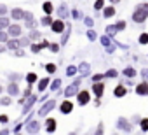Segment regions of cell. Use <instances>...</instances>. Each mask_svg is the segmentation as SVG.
Instances as JSON below:
<instances>
[{
	"label": "cell",
	"mask_w": 148,
	"mask_h": 135,
	"mask_svg": "<svg viewBox=\"0 0 148 135\" xmlns=\"http://www.w3.org/2000/svg\"><path fill=\"white\" fill-rule=\"evenodd\" d=\"M146 18H148V4H139L132 14V19L136 23H143Z\"/></svg>",
	"instance_id": "1"
},
{
	"label": "cell",
	"mask_w": 148,
	"mask_h": 135,
	"mask_svg": "<svg viewBox=\"0 0 148 135\" xmlns=\"http://www.w3.org/2000/svg\"><path fill=\"white\" fill-rule=\"evenodd\" d=\"M71 109H73V104L71 102H63L61 104V112L68 114V112H71Z\"/></svg>",
	"instance_id": "2"
},
{
	"label": "cell",
	"mask_w": 148,
	"mask_h": 135,
	"mask_svg": "<svg viewBox=\"0 0 148 135\" xmlns=\"http://www.w3.org/2000/svg\"><path fill=\"white\" fill-rule=\"evenodd\" d=\"M79 102H80L82 105L87 104V102H89V93H87V91H80V93H79Z\"/></svg>",
	"instance_id": "3"
},
{
	"label": "cell",
	"mask_w": 148,
	"mask_h": 135,
	"mask_svg": "<svg viewBox=\"0 0 148 135\" xmlns=\"http://www.w3.org/2000/svg\"><path fill=\"white\" fill-rule=\"evenodd\" d=\"M136 91H138L139 95H146V93H148V84H146V83H143V84H139V86L136 88Z\"/></svg>",
	"instance_id": "4"
},
{
	"label": "cell",
	"mask_w": 148,
	"mask_h": 135,
	"mask_svg": "<svg viewBox=\"0 0 148 135\" xmlns=\"http://www.w3.org/2000/svg\"><path fill=\"white\" fill-rule=\"evenodd\" d=\"M63 28H64L63 21H54V23H52V30H54V32H63Z\"/></svg>",
	"instance_id": "5"
},
{
	"label": "cell",
	"mask_w": 148,
	"mask_h": 135,
	"mask_svg": "<svg viewBox=\"0 0 148 135\" xmlns=\"http://www.w3.org/2000/svg\"><path fill=\"white\" fill-rule=\"evenodd\" d=\"M92 90H94V93H96L98 97H101V95H103V84H101V83H96V84L92 86Z\"/></svg>",
	"instance_id": "6"
},
{
	"label": "cell",
	"mask_w": 148,
	"mask_h": 135,
	"mask_svg": "<svg viewBox=\"0 0 148 135\" xmlns=\"http://www.w3.org/2000/svg\"><path fill=\"white\" fill-rule=\"evenodd\" d=\"M54 105H56V102H49L47 105H44V107L40 109V114H47V112H49V111H51Z\"/></svg>",
	"instance_id": "7"
},
{
	"label": "cell",
	"mask_w": 148,
	"mask_h": 135,
	"mask_svg": "<svg viewBox=\"0 0 148 135\" xmlns=\"http://www.w3.org/2000/svg\"><path fill=\"white\" fill-rule=\"evenodd\" d=\"M125 95V88L124 86H117L115 88V97H124Z\"/></svg>",
	"instance_id": "8"
},
{
	"label": "cell",
	"mask_w": 148,
	"mask_h": 135,
	"mask_svg": "<svg viewBox=\"0 0 148 135\" xmlns=\"http://www.w3.org/2000/svg\"><path fill=\"white\" fill-rule=\"evenodd\" d=\"M12 16H14L16 19H19V18H25V13H23L21 9H14V11H12Z\"/></svg>",
	"instance_id": "9"
},
{
	"label": "cell",
	"mask_w": 148,
	"mask_h": 135,
	"mask_svg": "<svg viewBox=\"0 0 148 135\" xmlns=\"http://www.w3.org/2000/svg\"><path fill=\"white\" fill-rule=\"evenodd\" d=\"M9 32H11V35H19V32H21V28H19L18 25H12Z\"/></svg>",
	"instance_id": "10"
},
{
	"label": "cell",
	"mask_w": 148,
	"mask_h": 135,
	"mask_svg": "<svg viewBox=\"0 0 148 135\" xmlns=\"http://www.w3.org/2000/svg\"><path fill=\"white\" fill-rule=\"evenodd\" d=\"M54 128H56V121L54 119H49L47 121V132H52Z\"/></svg>",
	"instance_id": "11"
},
{
	"label": "cell",
	"mask_w": 148,
	"mask_h": 135,
	"mask_svg": "<svg viewBox=\"0 0 148 135\" xmlns=\"http://www.w3.org/2000/svg\"><path fill=\"white\" fill-rule=\"evenodd\" d=\"M77 91V83L75 84H73V86H70L68 90H66V97H70V95H73V93H75Z\"/></svg>",
	"instance_id": "12"
},
{
	"label": "cell",
	"mask_w": 148,
	"mask_h": 135,
	"mask_svg": "<svg viewBox=\"0 0 148 135\" xmlns=\"http://www.w3.org/2000/svg\"><path fill=\"white\" fill-rule=\"evenodd\" d=\"M113 14H115V9H113V7H106V9H105V16H106V18H110V16H113Z\"/></svg>",
	"instance_id": "13"
},
{
	"label": "cell",
	"mask_w": 148,
	"mask_h": 135,
	"mask_svg": "<svg viewBox=\"0 0 148 135\" xmlns=\"http://www.w3.org/2000/svg\"><path fill=\"white\" fill-rule=\"evenodd\" d=\"M47 83H49V79H42L40 83H38V90L42 91V90H45V86H47Z\"/></svg>",
	"instance_id": "14"
},
{
	"label": "cell",
	"mask_w": 148,
	"mask_h": 135,
	"mask_svg": "<svg viewBox=\"0 0 148 135\" xmlns=\"http://www.w3.org/2000/svg\"><path fill=\"white\" fill-rule=\"evenodd\" d=\"M44 11H45L47 14H51V13H52V6H51L49 2H45V4H44Z\"/></svg>",
	"instance_id": "15"
},
{
	"label": "cell",
	"mask_w": 148,
	"mask_h": 135,
	"mask_svg": "<svg viewBox=\"0 0 148 135\" xmlns=\"http://www.w3.org/2000/svg\"><path fill=\"white\" fill-rule=\"evenodd\" d=\"M9 93H11V95H16V93H18V86H16V84H11V86H9Z\"/></svg>",
	"instance_id": "16"
},
{
	"label": "cell",
	"mask_w": 148,
	"mask_h": 135,
	"mask_svg": "<svg viewBox=\"0 0 148 135\" xmlns=\"http://www.w3.org/2000/svg\"><path fill=\"white\" fill-rule=\"evenodd\" d=\"M139 42H141V44H146V42H148V33H143V35L139 37Z\"/></svg>",
	"instance_id": "17"
},
{
	"label": "cell",
	"mask_w": 148,
	"mask_h": 135,
	"mask_svg": "<svg viewBox=\"0 0 148 135\" xmlns=\"http://www.w3.org/2000/svg\"><path fill=\"white\" fill-rule=\"evenodd\" d=\"M9 25V21L5 19V18H2V19H0V28H4V26H7Z\"/></svg>",
	"instance_id": "18"
},
{
	"label": "cell",
	"mask_w": 148,
	"mask_h": 135,
	"mask_svg": "<svg viewBox=\"0 0 148 135\" xmlns=\"http://www.w3.org/2000/svg\"><path fill=\"white\" fill-rule=\"evenodd\" d=\"M141 128H143V130H148V119H143V121H141Z\"/></svg>",
	"instance_id": "19"
},
{
	"label": "cell",
	"mask_w": 148,
	"mask_h": 135,
	"mask_svg": "<svg viewBox=\"0 0 148 135\" xmlns=\"http://www.w3.org/2000/svg\"><path fill=\"white\" fill-rule=\"evenodd\" d=\"M47 70H49V72H54V70H56V65H54V63H49V65H47Z\"/></svg>",
	"instance_id": "20"
},
{
	"label": "cell",
	"mask_w": 148,
	"mask_h": 135,
	"mask_svg": "<svg viewBox=\"0 0 148 135\" xmlns=\"http://www.w3.org/2000/svg\"><path fill=\"white\" fill-rule=\"evenodd\" d=\"M35 79H37V76H35V74H28V83H33Z\"/></svg>",
	"instance_id": "21"
},
{
	"label": "cell",
	"mask_w": 148,
	"mask_h": 135,
	"mask_svg": "<svg viewBox=\"0 0 148 135\" xmlns=\"http://www.w3.org/2000/svg\"><path fill=\"white\" fill-rule=\"evenodd\" d=\"M94 7H96V9H101V7H103V0H98V2L94 4Z\"/></svg>",
	"instance_id": "22"
},
{
	"label": "cell",
	"mask_w": 148,
	"mask_h": 135,
	"mask_svg": "<svg viewBox=\"0 0 148 135\" xmlns=\"http://www.w3.org/2000/svg\"><path fill=\"white\" fill-rule=\"evenodd\" d=\"M124 74H125V76H134V74H136V72H134V70H132V69H127V70H125V72H124Z\"/></svg>",
	"instance_id": "23"
},
{
	"label": "cell",
	"mask_w": 148,
	"mask_h": 135,
	"mask_svg": "<svg viewBox=\"0 0 148 135\" xmlns=\"http://www.w3.org/2000/svg\"><path fill=\"white\" fill-rule=\"evenodd\" d=\"M124 26H125V23H124V21H119V23H117V28H119V30H122Z\"/></svg>",
	"instance_id": "24"
},
{
	"label": "cell",
	"mask_w": 148,
	"mask_h": 135,
	"mask_svg": "<svg viewBox=\"0 0 148 135\" xmlns=\"http://www.w3.org/2000/svg\"><path fill=\"white\" fill-rule=\"evenodd\" d=\"M59 84H61L59 81H54V83H52V90H58V88H59Z\"/></svg>",
	"instance_id": "25"
},
{
	"label": "cell",
	"mask_w": 148,
	"mask_h": 135,
	"mask_svg": "<svg viewBox=\"0 0 148 135\" xmlns=\"http://www.w3.org/2000/svg\"><path fill=\"white\" fill-rule=\"evenodd\" d=\"M66 74H68V76H71V74H75V69H73V67H70V69L66 70Z\"/></svg>",
	"instance_id": "26"
},
{
	"label": "cell",
	"mask_w": 148,
	"mask_h": 135,
	"mask_svg": "<svg viewBox=\"0 0 148 135\" xmlns=\"http://www.w3.org/2000/svg\"><path fill=\"white\" fill-rule=\"evenodd\" d=\"M42 23H44V25H49V23H51V18H44V21H42Z\"/></svg>",
	"instance_id": "27"
},
{
	"label": "cell",
	"mask_w": 148,
	"mask_h": 135,
	"mask_svg": "<svg viewBox=\"0 0 148 135\" xmlns=\"http://www.w3.org/2000/svg\"><path fill=\"white\" fill-rule=\"evenodd\" d=\"M9 47H18V42L14 40V42H9Z\"/></svg>",
	"instance_id": "28"
},
{
	"label": "cell",
	"mask_w": 148,
	"mask_h": 135,
	"mask_svg": "<svg viewBox=\"0 0 148 135\" xmlns=\"http://www.w3.org/2000/svg\"><path fill=\"white\" fill-rule=\"evenodd\" d=\"M40 47H42V46H40V44H38V46H33V47H32V49H33V51H35V53H37V51H40Z\"/></svg>",
	"instance_id": "29"
},
{
	"label": "cell",
	"mask_w": 148,
	"mask_h": 135,
	"mask_svg": "<svg viewBox=\"0 0 148 135\" xmlns=\"http://www.w3.org/2000/svg\"><path fill=\"white\" fill-rule=\"evenodd\" d=\"M115 74H117L115 70H108V72H106V76H110V77H112V76H115Z\"/></svg>",
	"instance_id": "30"
},
{
	"label": "cell",
	"mask_w": 148,
	"mask_h": 135,
	"mask_svg": "<svg viewBox=\"0 0 148 135\" xmlns=\"http://www.w3.org/2000/svg\"><path fill=\"white\" fill-rule=\"evenodd\" d=\"M5 13V6H0V14H4Z\"/></svg>",
	"instance_id": "31"
},
{
	"label": "cell",
	"mask_w": 148,
	"mask_h": 135,
	"mask_svg": "<svg viewBox=\"0 0 148 135\" xmlns=\"http://www.w3.org/2000/svg\"><path fill=\"white\" fill-rule=\"evenodd\" d=\"M5 39H7V37H5L4 33H0V40H5Z\"/></svg>",
	"instance_id": "32"
},
{
	"label": "cell",
	"mask_w": 148,
	"mask_h": 135,
	"mask_svg": "<svg viewBox=\"0 0 148 135\" xmlns=\"http://www.w3.org/2000/svg\"><path fill=\"white\" fill-rule=\"evenodd\" d=\"M112 2H119V0H112Z\"/></svg>",
	"instance_id": "33"
},
{
	"label": "cell",
	"mask_w": 148,
	"mask_h": 135,
	"mask_svg": "<svg viewBox=\"0 0 148 135\" xmlns=\"http://www.w3.org/2000/svg\"><path fill=\"white\" fill-rule=\"evenodd\" d=\"M0 91H2V88H0Z\"/></svg>",
	"instance_id": "34"
}]
</instances>
